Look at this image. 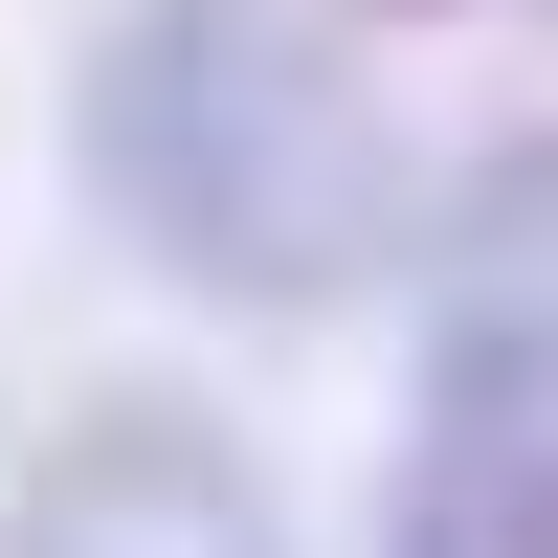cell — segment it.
Masks as SVG:
<instances>
[{
  "label": "cell",
  "mask_w": 558,
  "mask_h": 558,
  "mask_svg": "<svg viewBox=\"0 0 558 558\" xmlns=\"http://www.w3.org/2000/svg\"><path fill=\"white\" fill-rule=\"evenodd\" d=\"M68 179L157 291L268 336L425 268V157L336 0H112L68 68Z\"/></svg>",
  "instance_id": "1"
},
{
  "label": "cell",
  "mask_w": 558,
  "mask_h": 558,
  "mask_svg": "<svg viewBox=\"0 0 558 558\" xmlns=\"http://www.w3.org/2000/svg\"><path fill=\"white\" fill-rule=\"evenodd\" d=\"M380 558H558V134H492L425 202V380Z\"/></svg>",
  "instance_id": "2"
},
{
  "label": "cell",
  "mask_w": 558,
  "mask_h": 558,
  "mask_svg": "<svg viewBox=\"0 0 558 558\" xmlns=\"http://www.w3.org/2000/svg\"><path fill=\"white\" fill-rule=\"evenodd\" d=\"M0 558H313L291 492L246 470V425L223 402H68V425L23 447V492H0Z\"/></svg>",
  "instance_id": "3"
}]
</instances>
